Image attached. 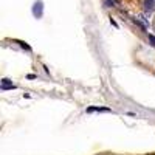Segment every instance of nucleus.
Listing matches in <instances>:
<instances>
[{"label":"nucleus","mask_w":155,"mask_h":155,"mask_svg":"<svg viewBox=\"0 0 155 155\" xmlns=\"http://www.w3.org/2000/svg\"><path fill=\"white\" fill-rule=\"evenodd\" d=\"M33 14H34L37 19L42 17V2H40V0H37L34 3V6H33Z\"/></svg>","instance_id":"f257e3e1"},{"label":"nucleus","mask_w":155,"mask_h":155,"mask_svg":"<svg viewBox=\"0 0 155 155\" xmlns=\"http://www.w3.org/2000/svg\"><path fill=\"white\" fill-rule=\"evenodd\" d=\"M12 89H16V85L11 84V81L8 78L2 79V90H12Z\"/></svg>","instance_id":"f03ea898"},{"label":"nucleus","mask_w":155,"mask_h":155,"mask_svg":"<svg viewBox=\"0 0 155 155\" xmlns=\"http://www.w3.org/2000/svg\"><path fill=\"white\" fill-rule=\"evenodd\" d=\"M143 6H144L146 11H154L155 9V0H144Z\"/></svg>","instance_id":"7ed1b4c3"},{"label":"nucleus","mask_w":155,"mask_h":155,"mask_svg":"<svg viewBox=\"0 0 155 155\" xmlns=\"http://www.w3.org/2000/svg\"><path fill=\"white\" fill-rule=\"evenodd\" d=\"M87 112L92 113V112H110V109H106V107H89Z\"/></svg>","instance_id":"20e7f679"},{"label":"nucleus","mask_w":155,"mask_h":155,"mask_svg":"<svg viewBox=\"0 0 155 155\" xmlns=\"http://www.w3.org/2000/svg\"><path fill=\"white\" fill-rule=\"evenodd\" d=\"M149 40H151V44L155 47V36H152V34H149Z\"/></svg>","instance_id":"39448f33"},{"label":"nucleus","mask_w":155,"mask_h":155,"mask_svg":"<svg viewBox=\"0 0 155 155\" xmlns=\"http://www.w3.org/2000/svg\"><path fill=\"white\" fill-rule=\"evenodd\" d=\"M113 5H115V2H112V0H107L106 2V6H113Z\"/></svg>","instance_id":"423d86ee"},{"label":"nucleus","mask_w":155,"mask_h":155,"mask_svg":"<svg viewBox=\"0 0 155 155\" xmlns=\"http://www.w3.org/2000/svg\"><path fill=\"white\" fill-rule=\"evenodd\" d=\"M110 23H112L113 26H116V28H118V23H116V22H115V20H113V19H110Z\"/></svg>","instance_id":"0eeeda50"}]
</instances>
